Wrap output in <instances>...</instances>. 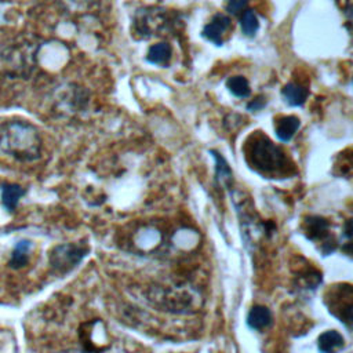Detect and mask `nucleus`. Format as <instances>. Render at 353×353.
Segmentation results:
<instances>
[{
	"mask_svg": "<svg viewBox=\"0 0 353 353\" xmlns=\"http://www.w3.org/2000/svg\"><path fill=\"white\" fill-rule=\"evenodd\" d=\"M241 152L248 168L263 178L283 179L296 174L294 161L262 131L250 134L241 146Z\"/></svg>",
	"mask_w": 353,
	"mask_h": 353,
	"instance_id": "nucleus-1",
	"label": "nucleus"
},
{
	"mask_svg": "<svg viewBox=\"0 0 353 353\" xmlns=\"http://www.w3.org/2000/svg\"><path fill=\"white\" fill-rule=\"evenodd\" d=\"M0 149L22 163L37 160L41 154L40 132L29 121H7L0 127Z\"/></svg>",
	"mask_w": 353,
	"mask_h": 353,
	"instance_id": "nucleus-2",
	"label": "nucleus"
},
{
	"mask_svg": "<svg viewBox=\"0 0 353 353\" xmlns=\"http://www.w3.org/2000/svg\"><path fill=\"white\" fill-rule=\"evenodd\" d=\"M175 18L171 12L161 7H145L135 12L132 21L134 34L141 39L163 36L172 29Z\"/></svg>",
	"mask_w": 353,
	"mask_h": 353,
	"instance_id": "nucleus-3",
	"label": "nucleus"
},
{
	"mask_svg": "<svg viewBox=\"0 0 353 353\" xmlns=\"http://www.w3.org/2000/svg\"><path fill=\"white\" fill-rule=\"evenodd\" d=\"M324 303L328 312L350 330L353 290L349 283H339L330 285L324 292Z\"/></svg>",
	"mask_w": 353,
	"mask_h": 353,
	"instance_id": "nucleus-4",
	"label": "nucleus"
},
{
	"mask_svg": "<svg viewBox=\"0 0 353 353\" xmlns=\"http://www.w3.org/2000/svg\"><path fill=\"white\" fill-rule=\"evenodd\" d=\"M90 248L83 243H65L55 245L48 256L51 269L58 274H66L73 270L87 256Z\"/></svg>",
	"mask_w": 353,
	"mask_h": 353,
	"instance_id": "nucleus-5",
	"label": "nucleus"
},
{
	"mask_svg": "<svg viewBox=\"0 0 353 353\" xmlns=\"http://www.w3.org/2000/svg\"><path fill=\"white\" fill-rule=\"evenodd\" d=\"M302 233L310 240L317 248L328 255L335 251L336 241L331 233L330 222L320 215H309L302 222Z\"/></svg>",
	"mask_w": 353,
	"mask_h": 353,
	"instance_id": "nucleus-6",
	"label": "nucleus"
},
{
	"mask_svg": "<svg viewBox=\"0 0 353 353\" xmlns=\"http://www.w3.org/2000/svg\"><path fill=\"white\" fill-rule=\"evenodd\" d=\"M232 26V19L229 18V15L223 14V12H216L210 22H207L201 30V36L214 43L215 46H222L223 44V36L226 34V32L230 29Z\"/></svg>",
	"mask_w": 353,
	"mask_h": 353,
	"instance_id": "nucleus-7",
	"label": "nucleus"
},
{
	"mask_svg": "<svg viewBox=\"0 0 353 353\" xmlns=\"http://www.w3.org/2000/svg\"><path fill=\"white\" fill-rule=\"evenodd\" d=\"M301 125V120L296 116H279L274 119V134L279 141L288 142L292 139Z\"/></svg>",
	"mask_w": 353,
	"mask_h": 353,
	"instance_id": "nucleus-8",
	"label": "nucleus"
},
{
	"mask_svg": "<svg viewBox=\"0 0 353 353\" xmlns=\"http://www.w3.org/2000/svg\"><path fill=\"white\" fill-rule=\"evenodd\" d=\"M345 346V338L336 330H327L317 338L320 353H339Z\"/></svg>",
	"mask_w": 353,
	"mask_h": 353,
	"instance_id": "nucleus-9",
	"label": "nucleus"
},
{
	"mask_svg": "<svg viewBox=\"0 0 353 353\" xmlns=\"http://www.w3.org/2000/svg\"><path fill=\"white\" fill-rule=\"evenodd\" d=\"M273 321V316L269 307L263 305H255L247 314V325L254 331L266 330Z\"/></svg>",
	"mask_w": 353,
	"mask_h": 353,
	"instance_id": "nucleus-10",
	"label": "nucleus"
},
{
	"mask_svg": "<svg viewBox=\"0 0 353 353\" xmlns=\"http://www.w3.org/2000/svg\"><path fill=\"white\" fill-rule=\"evenodd\" d=\"M215 160V181L223 189H230L233 185V172L225 157L216 150H210Z\"/></svg>",
	"mask_w": 353,
	"mask_h": 353,
	"instance_id": "nucleus-11",
	"label": "nucleus"
},
{
	"mask_svg": "<svg viewBox=\"0 0 353 353\" xmlns=\"http://www.w3.org/2000/svg\"><path fill=\"white\" fill-rule=\"evenodd\" d=\"M281 95L290 106H302L309 95V90L298 83H287L281 88Z\"/></svg>",
	"mask_w": 353,
	"mask_h": 353,
	"instance_id": "nucleus-12",
	"label": "nucleus"
},
{
	"mask_svg": "<svg viewBox=\"0 0 353 353\" xmlns=\"http://www.w3.org/2000/svg\"><path fill=\"white\" fill-rule=\"evenodd\" d=\"M172 57V47L167 41L152 44L146 52V61L152 65H165Z\"/></svg>",
	"mask_w": 353,
	"mask_h": 353,
	"instance_id": "nucleus-13",
	"label": "nucleus"
},
{
	"mask_svg": "<svg viewBox=\"0 0 353 353\" xmlns=\"http://www.w3.org/2000/svg\"><path fill=\"white\" fill-rule=\"evenodd\" d=\"M25 194V189L17 183H6L1 189V201H3V205L10 211L12 212L18 203H19V199Z\"/></svg>",
	"mask_w": 353,
	"mask_h": 353,
	"instance_id": "nucleus-14",
	"label": "nucleus"
},
{
	"mask_svg": "<svg viewBox=\"0 0 353 353\" xmlns=\"http://www.w3.org/2000/svg\"><path fill=\"white\" fill-rule=\"evenodd\" d=\"M30 248H32V243L30 241H28V240L18 241L17 245L14 247V250H12V254H11L8 265L12 269L23 268L28 263V261H29Z\"/></svg>",
	"mask_w": 353,
	"mask_h": 353,
	"instance_id": "nucleus-15",
	"label": "nucleus"
},
{
	"mask_svg": "<svg viewBox=\"0 0 353 353\" xmlns=\"http://www.w3.org/2000/svg\"><path fill=\"white\" fill-rule=\"evenodd\" d=\"M226 88L230 91L232 95L237 98H248L251 94V87L248 80L244 76H232L226 80Z\"/></svg>",
	"mask_w": 353,
	"mask_h": 353,
	"instance_id": "nucleus-16",
	"label": "nucleus"
},
{
	"mask_svg": "<svg viewBox=\"0 0 353 353\" xmlns=\"http://www.w3.org/2000/svg\"><path fill=\"white\" fill-rule=\"evenodd\" d=\"M240 29L243 34L251 37L254 36L259 29V21L254 10H244L240 14Z\"/></svg>",
	"mask_w": 353,
	"mask_h": 353,
	"instance_id": "nucleus-17",
	"label": "nucleus"
},
{
	"mask_svg": "<svg viewBox=\"0 0 353 353\" xmlns=\"http://www.w3.org/2000/svg\"><path fill=\"white\" fill-rule=\"evenodd\" d=\"M248 0H226L225 10L232 15H240L244 10H247Z\"/></svg>",
	"mask_w": 353,
	"mask_h": 353,
	"instance_id": "nucleus-18",
	"label": "nucleus"
},
{
	"mask_svg": "<svg viewBox=\"0 0 353 353\" xmlns=\"http://www.w3.org/2000/svg\"><path fill=\"white\" fill-rule=\"evenodd\" d=\"M266 105V99L263 97H256L247 105V110L250 112H259Z\"/></svg>",
	"mask_w": 353,
	"mask_h": 353,
	"instance_id": "nucleus-19",
	"label": "nucleus"
},
{
	"mask_svg": "<svg viewBox=\"0 0 353 353\" xmlns=\"http://www.w3.org/2000/svg\"><path fill=\"white\" fill-rule=\"evenodd\" d=\"M58 353H92L90 350H65V352H58Z\"/></svg>",
	"mask_w": 353,
	"mask_h": 353,
	"instance_id": "nucleus-20",
	"label": "nucleus"
}]
</instances>
